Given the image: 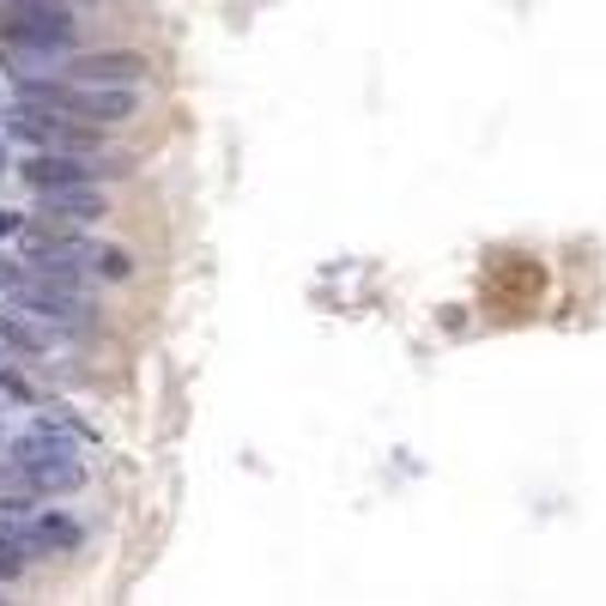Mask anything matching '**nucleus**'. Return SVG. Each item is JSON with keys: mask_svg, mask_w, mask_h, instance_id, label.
Masks as SVG:
<instances>
[{"mask_svg": "<svg viewBox=\"0 0 606 606\" xmlns=\"http://www.w3.org/2000/svg\"><path fill=\"white\" fill-rule=\"evenodd\" d=\"M0 340H13V346H31V352H43V346H55V334L43 328V316H0Z\"/></svg>", "mask_w": 606, "mask_h": 606, "instance_id": "nucleus-11", "label": "nucleus"}, {"mask_svg": "<svg viewBox=\"0 0 606 606\" xmlns=\"http://www.w3.org/2000/svg\"><path fill=\"white\" fill-rule=\"evenodd\" d=\"M80 13H67V0H13L0 13V37L13 49H73L80 43Z\"/></svg>", "mask_w": 606, "mask_h": 606, "instance_id": "nucleus-2", "label": "nucleus"}, {"mask_svg": "<svg viewBox=\"0 0 606 606\" xmlns=\"http://www.w3.org/2000/svg\"><path fill=\"white\" fill-rule=\"evenodd\" d=\"M43 503V491H37V479L25 474L19 462H7L0 467V515H19V510H37Z\"/></svg>", "mask_w": 606, "mask_h": 606, "instance_id": "nucleus-9", "label": "nucleus"}, {"mask_svg": "<svg viewBox=\"0 0 606 606\" xmlns=\"http://www.w3.org/2000/svg\"><path fill=\"white\" fill-rule=\"evenodd\" d=\"M145 55L128 49H97V55H67L61 80H80V85H145Z\"/></svg>", "mask_w": 606, "mask_h": 606, "instance_id": "nucleus-7", "label": "nucleus"}, {"mask_svg": "<svg viewBox=\"0 0 606 606\" xmlns=\"http://www.w3.org/2000/svg\"><path fill=\"white\" fill-rule=\"evenodd\" d=\"M0 176H7V145H0Z\"/></svg>", "mask_w": 606, "mask_h": 606, "instance_id": "nucleus-13", "label": "nucleus"}, {"mask_svg": "<svg viewBox=\"0 0 606 606\" xmlns=\"http://www.w3.org/2000/svg\"><path fill=\"white\" fill-rule=\"evenodd\" d=\"M0 606H7V601H0Z\"/></svg>", "mask_w": 606, "mask_h": 606, "instance_id": "nucleus-14", "label": "nucleus"}, {"mask_svg": "<svg viewBox=\"0 0 606 606\" xmlns=\"http://www.w3.org/2000/svg\"><path fill=\"white\" fill-rule=\"evenodd\" d=\"M25 534H31V552H37V558L73 552V546L85 540V527H80V515H73V510H43V515H31Z\"/></svg>", "mask_w": 606, "mask_h": 606, "instance_id": "nucleus-8", "label": "nucleus"}, {"mask_svg": "<svg viewBox=\"0 0 606 606\" xmlns=\"http://www.w3.org/2000/svg\"><path fill=\"white\" fill-rule=\"evenodd\" d=\"M19 176H25V188H73V183H97V176H109L104 164H97V152H25V164H19Z\"/></svg>", "mask_w": 606, "mask_h": 606, "instance_id": "nucleus-5", "label": "nucleus"}, {"mask_svg": "<svg viewBox=\"0 0 606 606\" xmlns=\"http://www.w3.org/2000/svg\"><path fill=\"white\" fill-rule=\"evenodd\" d=\"M31 558H37V552H31V534L13 522V515H0V582H13Z\"/></svg>", "mask_w": 606, "mask_h": 606, "instance_id": "nucleus-10", "label": "nucleus"}, {"mask_svg": "<svg viewBox=\"0 0 606 606\" xmlns=\"http://www.w3.org/2000/svg\"><path fill=\"white\" fill-rule=\"evenodd\" d=\"M37 219L67 224V231H85V224L109 219V195L97 183H73V188H43L37 195Z\"/></svg>", "mask_w": 606, "mask_h": 606, "instance_id": "nucleus-6", "label": "nucleus"}, {"mask_svg": "<svg viewBox=\"0 0 606 606\" xmlns=\"http://www.w3.org/2000/svg\"><path fill=\"white\" fill-rule=\"evenodd\" d=\"M13 303L19 310H31V316H43V322H55V328H92V316H97V303L85 298L73 279H19L13 285Z\"/></svg>", "mask_w": 606, "mask_h": 606, "instance_id": "nucleus-4", "label": "nucleus"}, {"mask_svg": "<svg viewBox=\"0 0 606 606\" xmlns=\"http://www.w3.org/2000/svg\"><path fill=\"white\" fill-rule=\"evenodd\" d=\"M19 255L25 267H37L43 279H80V273H97V279H133V255L116 249V243H97L85 231H25L19 237Z\"/></svg>", "mask_w": 606, "mask_h": 606, "instance_id": "nucleus-1", "label": "nucleus"}, {"mask_svg": "<svg viewBox=\"0 0 606 606\" xmlns=\"http://www.w3.org/2000/svg\"><path fill=\"white\" fill-rule=\"evenodd\" d=\"M0 237H25V212H0Z\"/></svg>", "mask_w": 606, "mask_h": 606, "instance_id": "nucleus-12", "label": "nucleus"}, {"mask_svg": "<svg viewBox=\"0 0 606 606\" xmlns=\"http://www.w3.org/2000/svg\"><path fill=\"white\" fill-rule=\"evenodd\" d=\"M7 133H13V140H25V145H37V152H97V128L61 116V109L25 104V97H19L13 116H7Z\"/></svg>", "mask_w": 606, "mask_h": 606, "instance_id": "nucleus-3", "label": "nucleus"}]
</instances>
